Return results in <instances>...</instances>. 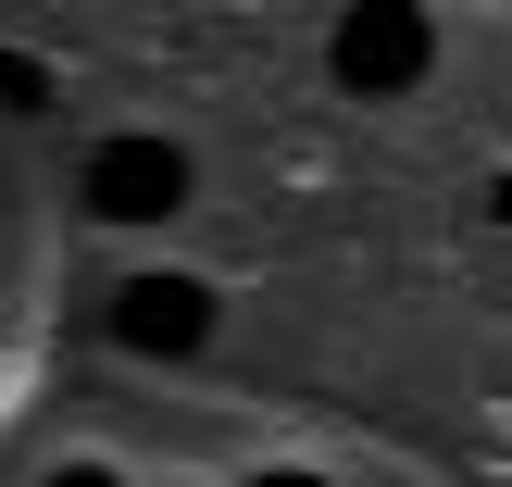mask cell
I'll list each match as a JSON object with an SVG mask.
<instances>
[{
  "instance_id": "obj_1",
  "label": "cell",
  "mask_w": 512,
  "mask_h": 487,
  "mask_svg": "<svg viewBox=\"0 0 512 487\" xmlns=\"http://www.w3.org/2000/svg\"><path fill=\"white\" fill-rule=\"evenodd\" d=\"M175 200H188V150H163V138L88 150V213H100V225H163Z\"/></svg>"
},
{
  "instance_id": "obj_2",
  "label": "cell",
  "mask_w": 512,
  "mask_h": 487,
  "mask_svg": "<svg viewBox=\"0 0 512 487\" xmlns=\"http://www.w3.org/2000/svg\"><path fill=\"white\" fill-rule=\"evenodd\" d=\"M425 50H438V25H425L413 0H375V13L338 25V75H350L363 100H400V88L425 75Z\"/></svg>"
},
{
  "instance_id": "obj_3",
  "label": "cell",
  "mask_w": 512,
  "mask_h": 487,
  "mask_svg": "<svg viewBox=\"0 0 512 487\" xmlns=\"http://www.w3.org/2000/svg\"><path fill=\"white\" fill-rule=\"evenodd\" d=\"M113 338L125 350H200V338H213V288H188V275H138V288L113 300Z\"/></svg>"
},
{
  "instance_id": "obj_4",
  "label": "cell",
  "mask_w": 512,
  "mask_h": 487,
  "mask_svg": "<svg viewBox=\"0 0 512 487\" xmlns=\"http://www.w3.org/2000/svg\"><path fill=\"white\" fill-rule=\"evenodd\" d=\"M0 100H13V113H38V100H50V75H38V63H13V50H0Z\"/></svg>"
},
{
  "instance_id": "obj_5",
  "label": "cell",
  "mask_w": 512,
  "mask_h": 487,
  "mask_svg": "<svg viewBox=\"0 0 512 487\" xmlns=\"http://www.w3.org/2000/svg\"><path fill=\"white\" fill-rule=\"evenodd\" d=\"M50 487H113V475H88V463H75V475H50Z\"/></svg>"
},
{
  "instance_id": "obj_6",
  "label": "cell",
  "mask_w": 512,
  "mask_h": 487,
  "mask_svg": "<svg viewBox=\"0 0 512 487\" xmlns=\"http://www.w3.org/2000/svg\"><path fill=\"white\" fill-rule=\"evenodd\" d=\"M488 213H500V225H512V175H500V188H488Z\"/></svg>"
},
{
  "instance_id": "obj_7",
  "label": "cell",
  "mask_w": 512,
  "mask_h": 487,
  "mask_svg": "<svg viewBox=\"0 0 512 487\" xmlns=\"http://www.w3.org/2000/svg\"><path fill=\"white\" fill-rule=\"evenodd\" d=\"M250 487H313V475H250Z\"/></svg>"
}]
</instances>
